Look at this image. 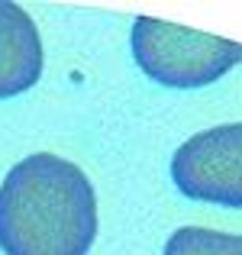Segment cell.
<instances>
[{
  "label": "cell",
  "instance_id": "cell-1",
  "mask_svg": "<svg viewBox=\"0 0 242 255\" xmlns=\"http://www.w3.org/2000/svg\"><path fill=\"white\" fill-rule=\"evenodd\" d=\"M97 239V194L87 174L52 152L26 155L0 184L3 255H87Z\"/></svg>",
  "mask_w": 242,
  "mask_h": 255
},
{
  "label": "cell",
  "instance_id": "cell-2",
  "mask_svg": "<svg viewBox=\"0 0 242 255\" xmlns=\"http://www.w3.org/2000/svg\"><path fill=\"white\" fill-rule=\"evenodd\" d=\"M132 58L152 81L165 87H204L242 62V45L187 26L136 16Z\"/></svg>",
  "mask_w": 242,
  "mask_h": 255
},
{
  "label": "cell",
  "instance_id": "cell-3",
  "mask_svg": "<svg viewBox=\"0 0 242 255\" xmlns=\"http://www.w3.org/2000/svg\"><path fill=\"white\" fill-rule=\"evenodd\" d=\"M171 178L191 200L242 207V123L213 126L178 145Z\"/></svg>",
  "mask_w": 242,
  "mask_h": 255
},
{
  "label": "cell",
  "instance_id": "cell-4",
  "mask_svg": "<svg viewBox=\"0 0 242 255\" xmlns=\"http://www.w3.org/2000/svg\"><path fill=\"white\" fill-rule=\"evenodd\" d=\"M42 75V39L32 16L13 0H0V97L29 91Z\"/></svg>",
  "mask_w": 242,
  "mask_h": 255
},
{
  "label": "cell",
  "instance_id": "cell-5",
  "mask_svg": "<svg viewBox=\"0 0 242 255\" xmlns=\"http://www.w3.org/2000/svg\"><path fill=\"white\" fill-rule=\"evenodd\" d=\"M161 255H242V233L181 226V230L171 233Z\"/></svg>",
  "mask_w": 242,
  "mask_h": 255
}]
</instances>
